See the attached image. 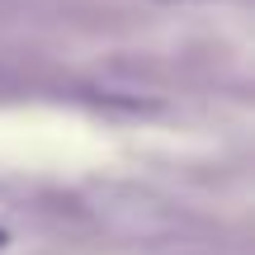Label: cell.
Here are the masks:
<instances>
[{
	"label": "cell",
	"instance_id": "1",
	"mask_svg": "<svg viewBox=\"0 0 255 255\" xmlns=\"http://www.w3.org/2000/svg\"><path fill=\"white\" fill-rule=\"evenodd\" d=\"M0 246H5V232H0Z\"/></svg>",
	"mask_w": 255,
	"mask_h": 255
},
{
	"label": "cell",
	"instance_id": "2",
	"mask_svg": "<svg viewBox=\"0 0 255 255\" xmlns=\"http://www.w3.org/2000/svg\"><path fill=\"white\" fill-rule=\"evenodd\" d=\"M175 5H184V0H175Z\"/></svg>",
	"mask_w": 255,
	"mask_h": 255
}]
</instances>
